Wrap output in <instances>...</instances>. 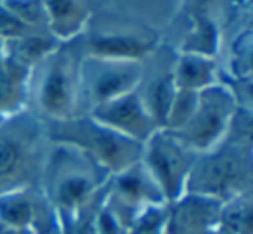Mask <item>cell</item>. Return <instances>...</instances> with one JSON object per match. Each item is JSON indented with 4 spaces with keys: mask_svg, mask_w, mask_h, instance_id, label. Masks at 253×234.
<instances>
[{
    "mask_svg": "<svg viewBox=\"0 0 253 234\" xmlns=\"http://www.w3.org/2000/svg\"><path fill=\"white\" fill-rule=\"evenodd\" d=\"M173 82L177 91L200 92L215 85V63L211 57L186 54L175 61Z\"/></svg>",
    "mask_w": 253,
    "mask_h": 234,
    "instance_id": "4fadbf2b",
    "label": "cell"
},
{
    "mask_svg": "<svg viewBox=\"0 0 253 234\" xmlns=\"http://www.w3.org/2000/svg\"><path fill=\"white\" fill-rule=\"evenodd\" d=\"M234 115L236 101L232 92L215 84L196 92V101L189 116L170 134L193 153L203 154L227 139Z\"/></svg>",
    "mask_w": 253,
    "mask_h": 234,
    "instance_id": "8992f818",
    "label": "cell"
},
{
    "mask_svg": "<svg viewBox=\"0 0 253 234\" xmlns=\"http://www.w3.org/2000/svg\"><path fill=\"white\" fill-rule=\"evenodd\" d=\"M108 172L84 151L68 144H54L43 168L49 194L61 208H77L90 198Z\"/></svg>",
    "mask_w": 253,
    "mask_h": 234,
    "instance_id": "5b68a950",
    "label": "cell"
},
{
    "mask_svg": "<svg viewBox=\"0 0 253 234\" xmlns=\"http://www.w3.org/2000/svg\"><path fill=\"white\" fill-rule=\"evenodd\" d=\"M243 196L236 198V203H232L229 212L225 213V222L229 224L232 231L238 234H250L252 231V220H250V201L241 199Z\"/></svg>",
    "mask_w": 253,
    "mask_h": 234,
    "instance_id": "9a60e30c",
    "label": "cell"
},
{
    "mask_svg": "<svg viewBox=\"0 0 253 234\" xmlns=\"http://www.w3.org/2000/svg\"><path fill=\"white\" fill-rule=\"evenodd\" d=\"M0 5L25 25L43 32L47 30V14L42 0H2Z\"/></svg>",
    "mask_w": 253,
    "mask_h": 234,
    "instance_id": "5bb4252c",
    "label": "cell"
},
{
    "mask_svg": "<svg viewBox=\"0 0 253 234\" xmlns=\"http://www.w3.org/2000/svg\"><path fill=\"white\" fill-rule=\"evenodd\" d=\"M47 32L57 42H70L85 32L92 18L90 0H42Z\"/></svg>",
    "mask_w": 253,
    "mask_h": 234,
    "instance_id": "8fae6325",
    "label": "cell"
},
{
    "mask_svg": "<svg viewBox=\"0 0 253 234\" xmlns=\"http://www.w3.org/2000/svg\"><path fill=\"white\" fill-rule=\"evenodd\" d=\"M198 154L187 149L175 136L158 129L144 142L142 163L167 198H179L186 187Z\"/></svg>",
    "mask_w": 253,
    "mask_h": 234,
    "instance_id": "9c48e42d",
    "label": "cell"
},
{
    "mask_svg": "<svg viewBox=\"0 0 253 234\" xmlns=\"http://www.w3.org/2000/svg\"><path fill=\"white\" fill-rule=\"evenodd\" d=\"M52 144H68L84 151L106 172H120L139 163L144 144L97 123L88 115L64 122H43Z\"/></svg>",
    "mask_w": 253,
    "mask_h": 234,
    "instance_id": "3957f363",
    "label": "cell"
},
{
    "mask_svg": "<svg viewBox=\"0 0 253 234\" xmlns=\"http://www.w3.org/2000/svg\"><path fill=\"white\" fill-rule=\"evenodd\" d=\"M85 54L80 37L63 42L30 70L32 113L43 122H64L82 115L80 66Z\"/></svg>",
    "mask_w": 253,
    "mask_h": 234,
    "instance_id": "6da1fadb",
    "label": "cell"
},
{
    "mask_svg": "<svg viewBox=\"0 0 253 234\" xmlns=\"http://www.w3.org/2000/svg\"><path fill=\"white\" fill-rule=\"evenodd\" d=\"M49 142L45 123L33 113L19 111L0 125V198L42 177Z\"/></svg>",
    "mask_w": 253,
    "mask_h": 234,
    "instance_id": "7a4b0ae2",
    "label": "cell"
},
{
    "mask_svg": "<svg viewBox=\"0 0 253 234\" xmlns=\"http://www.w3.org/2000/svg\"><path fill=\"white\" fill-rule=\"evenodd\" d=\"M142 77V63L85 56L80 66V108L88 115L95 106L134 92Z\"/></svg>",
    "mask_w": 253,
    "mask_h": 234,
    "instance_id": "ba28073f",
    "label": "cell"
},
{
    "mask_svg": "<svg viewBox=\"0 0 253 234\" xmlns=\"http://www.w3.org/2000/svg\"><path fill=\"white\" fill-rule=\"evenodd\" d=\"M252 182L250 142L227 140L198 154L186 181V191L207 199L239 198Z\"/></svg>",
    "mask_w": 253,
    "mask_h": 234,
    "instance_id": "277c9868",
    "label": "cell"
},
{
    "mask_svg": "<svg viewBox=\"0 0 253 234\" xmlns=\"http://www.w3.org/2000/svg\"><path fill=\"white\" fill-rule=\"evenodd\" d=\"M30 68L4 56L0 59V118L7 120L21 111L28 99Z\"/></svg>",
    "mask_w": 253,
    "mask_h": 234,
    "instance_id": "7c38bea8",
    "label": "cell"
},
{
    "mask_svg": "<svg viewBox=\"0 0 253 234\" xmlns=\"http://www.w3.org/2000/svg\"><path fill=\"white\" fill-rule=\"evenodd\" d=\"M88 116L101 125L116 130L141 144H144L158 130L155 120L144 108L135 91L95 106Z\"/></svg>",
    "mask_w": 253,
    "mask_h": 234,
    "instance_id": "30bf717a",
    "label": "cell"
},
{
    "mask_svg": "<svg viewBox=\"0 0 253 234\" xmlns=\"http://www.w3.org/2000/svg\"><path fill=\"white\" fill-rule=\"evenodd\" d=\"M80 42L85 56L142 63L156 50L158 39L144 25L113 16H97L90 18Z\"/></svg>",
    "mask_w": 253,
    "mask_h": 234,
    "instance_id": "52a82bcc",
    "label": "cell"
},
{
    "mask_svg": "<svg viewBox=\"0 0 253 234\" xmlns=\"http://www.w3.org/2000/svg\"><path fill=\"white\" fill-rule=\"evenodd\" d=\"M4 56H5V52H4V42L0 40V59H2Z\"/></svg>",
    "mask_w": 253,
    "mask_h": 234,
    "instance_id": "2e32d148",
    "label": "cell"
}]
</instances>
